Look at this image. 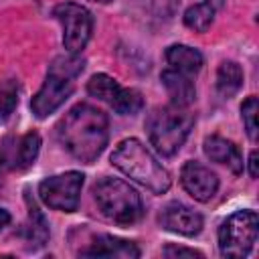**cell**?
Listing matches in <instances>:
<instances>
[{
    "label": "cell",
    "instance_id": "d4e9b609",
    "mask_svg": "<svg viewBox=\"0 0 259 259\" xmlns=\"http://www.w3.org/2000/svg\"><path fill=\"white\" fill-rule=\"evenodd\" d=\"M91 2H99V4H107V2H111V0H91Z\"/></svg>",
    "mask_w": 259,
    "mask_h": 259
},
{
    "label": "cell",
    "instance_id": "ac0fdd59",
    "mask_svg": "<svg viewBox=\"0 0 259 259\" xmlns=\"http://www.w3.org/2000/svg\"><path fill=\"white\" fill-rule=\"evenodd\" d=\"M243 87V71L235 61H223L217 71V89L223 97H233Z\"/></svg>",
    "mask_w": 259,
    "mask_h": 259
},
{
    "label": "cell",
    "instance_id": "277c9868",
    "mask_svg": "<svg viewBox=\"0 0 259 259\" xmlns=\"http://www.w3.org/2000/svg\"><path fill=\"white\" fill-rule=\"evenodd\" d=\"M192 125L194 115L188 111V107H178L172 103L152 109L146 119L148 138L162 156H174L182 148Z\"/></svg>",
    "mask_w": 259,
    "mask_h": 259
},
{
    "label": "cell",
    "instance_id": "8fae6325",
    "mask_svg": "<svg viewBox=\"0 0 259 259\" xmlns=\"http://www.w3.org/2000/svg\"><path fill=\"white\" fill-rule=\"evenodd\" d=\"M180 182H182L184 190L198 202H208L219 190L217 174L196 160H190L182 166Z\"/></svg>",
    "mask_w": 259,
    "mask_h": 259
},
{
    "label": "cell",
    "instance_id": "7a4b0ae2",
    "mask_svg": "<svg viewBox=\"0 0 259 259\" xmlns=\"http://www.w3.org/2000/svg\"><path fill=\"white\" fill-rule=\"evenodd\" d=\"M111 164L132 180L152 190L154 194H164L170 188L172 180L168 170L136 138H127L117 144V148L111 154Z\"/></svg>",
    "mask_w": 259,
    "mask_h": 259
},
{
    "label": "cell",
    "instance_id": "44dd1931",
    "mask_svg": "<svg viewBox=\"0 0 259 259\" xmlns=\"http://www.w3.org/2000/svg\"><path fill=\"white\" fill-rule=\"evenodd\" d=\"M257 109H259V103L255 95L247 97L241 105V117H243V123H245V130L251 142H257Z\"/></svg>",
    "mask_w": 259,
    "mask_h": 259
},
{
    "label": "cell",
    "instance_id": "6da1fadb",
    "mask_svg": "<svg viewBox=\"0 0 259 259\" xmlns=\"http://www.w3.org/2000/svg\"><path fill=\"white\" fill-rule=\"evenodd\" d=\"M57 132L73 158L91 164L107 146V115L89 103H79L65 113Z\"/></svg>",
    "mask_w": 259,
    "mask_h": 259
},
{
    "label": "cell",
    "instance_id": "2e32d148",
    "mask_svg": "<svg viewBox=\"0 0 259 259\" xmlns=\"http://www.w3.org/2000/svg\"><path fill=\"white\" fill-rule=\"evenodd\" d=\"M166 61L172 69L180 71V73H186V75H192V73H198L200 67H202V55L192 49V47H186V45H172L166 49Z\"/></svg>",
    "mask_w": 259,
    "mask_h": 259
},
{
    "label": "cell",
    "instance_id": "d6986e66",
    "mask_svg": "<svg viewBox=\"0 0 259 259\" xmlns=\"http://www.w3.org/2000/svg\"><path fill=\"white\" fill-rule=\"evenodd\" d=\"M26 202H28V223H26L24 235L32 247H40L49 239V223H47L45 214L38 210V206L28 196H26Z\"/></svg>",
    "mask_w": 259,
    "mask_h": 259
},
{
    "label": "cell",
    "instance_id": "cb8c5ba5",
    "mask_svg": "<svg viewBox=\"0 0 259 259\" xmlns=\"http://www.w3.org/2000/svg\"><path fill=\"white\" fill-rule=\"evenodd\" d=\"M8 223H10V212H8V210H4V208H0V231H2Z\"/></svg>",
    "mask_w": 259,
    "mask_h": 259
},
{
    "label": "cell",
    "instance_id": "ba28073f",
    "mask_svg": "<svg viewBox=\"0 0 259 259\" xmlns=\"http://www.w3.org/2000/svg\"><path fill=\"white\" fill-rule=\"evenodd\" d=\"M83 178L85 176L81 172H75V170L65 172V174H57V176H51V178H45L38 184L40 200L49 208H55V210H63V212L77 210Z\"/></svg>",
    "mask_w": 259,
    "mask_h": 259
},
{
    "label": "cell",
    "instance_id": "e0dca14e",
    "mask_svg": "<svg viewBox=\"0 0 259 259\" xmlns=\"http://www.w3.org/2000/svg\"><path fill=\"white\" fill-rule=\"evenodd\" d=\"M221 4H223V0H202L194 6H190L184 12V24L196 32H206L210 28Z\"/></svg>",
    "mask_w": 259,
    "mask_h": 259
},
{
    "label": "cell",
    "instance_id": "30bf717a",
    "mask_svg": "<svg viewBox=\"0 0 259 259\" xmlns=\"http://www.w3.org/2000/svg\"><path fill=\"white\" fill-rule=\"evenodd\" d=\"M40 148V136L28 132L22 138H8L0 148V170H24L34 164Z\"/></svg>",
    "mask_w": 259,
    "mask_h": 259
},
{
    "label": "cell",
    "instance_id": "9c48e42d",
    "mask_svg": "<svg viewBox=\"0 0 259 259\" xmlns=\"http://www.w3.org/2000/svg\"><path fill=\"white\" fill-rule=\"evenodd\" d=\"M87 91L105 101L111 109H115L121 115H134L144 107V99L142 93L136 89H125L121 87L113 77L105 75V73H97L87 81Z\"/></svg>",
    "mask_w": 259,
    "mask_h": 259
},
{
    "label": "cell",
    "instance_id": "3957f363",
    "mask_svg": "<svg viewBox=\"0 0 259 259\" xmlns=\"http://www.w3.org/2000/svg\"><path fill=\"white\" fill-rule=\"evenodd\" d=\"M83 67L85 61L73 53L61 55L49 65L45 83L30 101V109L38 119L51 115L55 109H59L65 103V99L73 93L75 79L81 75Z\"/></svg>",
    "mask_w": 259,
    "mask_h": 259
},
{
    "label": "cell",
    "instance_id": "9a60e30c",
    "mask_svg": "<svg viewBox=\"0 0 259 259\" xmlns=\"http://www.w3.org/2000/svg\"><path fill=\"white\" fill-rule=\"evenodd\" d=\"M160 79H162V85L166 87V91L170 95L172 105L188 107L194 103L196 89H194V83L190 81V75L180 73L176 69H166V71H162Z\"/></svg>",
    "mask_w": 259,
    "mask_h": 259
},
{
    "label": "cell",
    "instance_id": "4fadbf2b",
    "mask_svg": "<svg viewBox=\"0 0 259 259\" xmlns=\"http://www.w3.org/2000/svg\"><path fill=\"white\" fill-rule=\"evenodd\" d=\"M81 257H107V259H136L140 257V249L125 239H117L111 235L95 237L89 247L79 251Z\"/></svg>",
    "mask_w": 259,
    "mask_h": 259
},
{
    "label": "cell",
    "instance_id": "ffe728a7",
    "mask_svg": "<svg viewBox=\"0 0 259 259\" xmlns=\"http://www.w3.org/2000/svg\"><path fill=\"white\" fill-rule=\"evenodd\" d=\"M18 103V89L14 81H2L0 83V121L8 119Z\"/></svg>",
    "mask_w": 259,
    "mask_h": 259
},
{
    "label": "cell",
    "instance_id": "52a82bcc",
    "mask_svg": "<svg viewBox=\"0 0 259 259\" xmlns=\"http://www.w3.org/2000/svg\"><path fill=\"white\" fill-rule=\"evenodd\" d=\"M55 18L63 24V45L69 53L77 55L85 49L91 30H93V18L91 12L75 2H63L57 4L53 10Z\"/></svg>",
    "mask_w": 259,
    "mask_h": 259
},
{
    "label": "cell",
    "instance_id": "5bb4252c",
    "mask_svg": "<svg viewBox=\"0 0 259 259\" xmlns=\"http://www.w3.org/2000/svg\"><path fill=\"white\" fill-rule=\"evenodd\" d=\"M202 150H204L206 158H210L212 162L225 164L227 168H231L233 174L243 172V156L231 140L221 138V136H208L202 144Z\"/></svg>",
    "mask_w": 259,
    "mask_h": 259
},
{
    "label": "cell",
    "instance_id": "7c38bea8",
    "mask_svg": "<svg viewBox=\"0 0 259 259\" xmlns=\"http://www.w3.org/2000/svg\"><path fill=\"white\" fill-rule=\"evenodd\" d=\"M160 223L166 231H172L184 237H194L202 229V217L182 202L166 204L160 214Z\"/></svg>",
    "mask_w": 259,
    "mask_h": 259
},
{
    "label": "cell",
    "instance_id": "7402d4cb",
    "mask_svg": "<svg viewBox=\"0 0 259 259\" xmlns=\"http://www.w3.org/2000/svg\"><path fill=\"white\" fill-rule=\"evenodd\" d=\"M162 255H166V257H202V253L196 251V249L176 247V245H168V247L162 251Z\"/></svg>",
    "mask_w": 259,
    "mask_h": 259
},
{
    "label": "cell",
    "instance_id": "8992f818",
    "mask_svg": "<svg viewBox=\"0 0 259 259\" xmlns=\"http://www.w3.org/2000/svg\"><path fill=\"white\" fill-rule=\"evenodd\" d=\"M259 217L255 210L233 212L219 229V249L223 257H245L257 243Z\"/></svg>",
    "mask_w": 259,
    "mask_h": 259
},
{
    "label": "cell",
    "instance_id": "5b68a950",
    "mask_svg": "<svg viewBox=\"0 0 259 259\" xmlns=\"http://www.w3.org/2000/svg\"><path fill=\"white\" fill-rule=\"evenodd\" d=\"M93 198L101 214L117 225H134L142 219L144 206L140 194L119 178H103L93 188Z\"/></svg>",
    "mask_w": 259,
    "mask_h": 259
},
{
    "label": "cell",
    "instance_id": "603a6c76",
    "mask_svg": "<svg viewBox=\"0 0 259 259\" xmlns=\"http://www.w3.org/2000/svg\"><path fill=\"white\" fill-rule=\"evenodd\" d=\"M249 174H251V178H257V174H259V170H257V150H253L249 154Z\"/></svg>",
    "mask_w": 259,
    "mask_h": 259
}]
</instances>
